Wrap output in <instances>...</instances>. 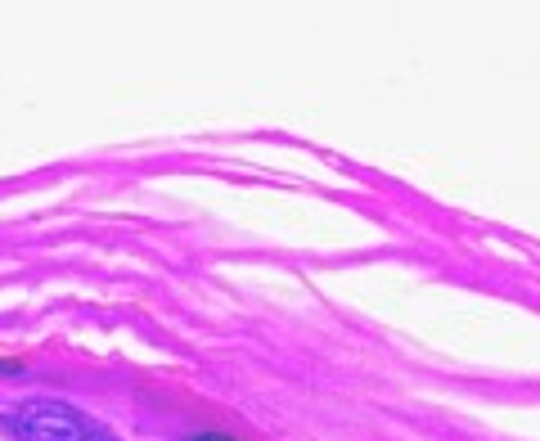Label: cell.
<instances>
[{"instance_id": "cell-1", "label": "cell", "mask_w": 540, "mask_h": 441, "mask_svg": "<svg viewBox=\"0 0 540 441\" xmlns=\"http://www.w3.org/2000/svg\"><path fill=\"white\" fill-rule=\"evenodd\" d=\"M9 437L18 441H117L104 423L81 414L77 405L54 401V396H27L5 414Z\"/></svg>"}, {"instance_id": "cell-2", "label": "cell", "mask_w": 540, "mask_h": 441, "mask_svg": "<svg viewBox=\"0 0 540 441\" xmlns=\"http://www.w3.org/2000/svg\"><path fill=\"white\" fill-rule=\"evenodd\" d=\"M194 441H234V437H221V432H203V437H194Z\"/></svg>"}]
</instances>
